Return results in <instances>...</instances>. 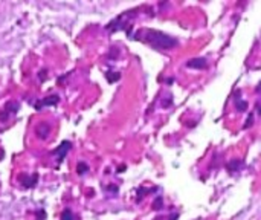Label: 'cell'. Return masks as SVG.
<instances>
[{
	"label": "cell",
	"instance_id": "1",
	"mask_svg": "<svg viewBox=\"0 0 261 220\" xmlns=\"http://www.w3.org/2000/svg\"><path fill=\"white\" fill-rule=\"evenodd\" d=\"M138 35H141V40H144L145 43H148L151 47H154L158 51H168L177 44L176 38H173L168 34H164L161 31H154V29H144Z\"/></svg>",
	"mask_w": 261,
	"mask_h": 220
},
{
	"label": "cell",
	"instance_id": "2",
	"mask_svg": "<svg viewBox=\"0 0 261 220\" xmlns=\"http://www.w3.org/2000/svg\"><path fill=\"white\" fill-rule=\"evenodd\" d=\"M18 109H20L18 103H15V101L6 103V106L3 107V112L0 113V119H2V121H3V119H8V116H9V115H15V113L18 112Z\"/></svg>",
	"mask_w": 261,
	"mask_h": 220
},
{
	"label": "cell",
	"instance_id": "3",
	"mask_svg": "<svg viewBox=\"0 0 261 220\" xmlns=\"http://www.w3.org/2000/svg\"><path fill=\"white\" fill-rule=\"evenodd\" d=\"M187 66L191 67V69H205L208 66V63H206L205 58H193V60H190L187 63Z\"/></svg>",
	"mask_w": 261,
	"mask_h": 220
},
{
	"label": "cell",
	"instance_id": "4",
	"mask_svg": "<svg viewBox=\"0 0 261 220\" xmlns=\"http://www.w3.org/2000/svg\"><path fill=\"white\" fill-rule=\"evenodd\" d=\"M70 147H72V144H70L69 141H64L58 149H55V153H57L58 158H60L58 161H63V159H64V156H66V153L70 150Z\"/></svg>",
	"mask_w": 261,
	"mask_h": 220
},
{
	"label": "cell",
	"instance_id": "5",
	"mask_svg": "<svg viewBox=\"0 0 261 220\" xmlns=\"http://www.w3.org/2000/svg\"><path fill=\"white\" fill-rule=\"evenodd\" d=\"M49 132H50V129H49V126L44 124V123H41V126L37 127V135H38V138L41 136L43 139H46L47 135H49Z\"/></svg>",
	"mask_w": 261,
	"mask_h": 220
},
{
	"label": "cell",
	"instance_id": "6",
	"mask_svg": "<svg viewBox=\"0 0 261 220\" xmlns=\"http://www.w3.org/2000/svg\"><path fill=\"white\" fill-rule=\"evenodd\" d=\"M58 103V96L57 95H54V96H47L46 100H43L41 101V104L43 106H54V104H57Z\"/></svg>",
	"mask_w": 261,
	"mask_h": 220
},
{
	"label": "cell",
	"instance_id": "7",
	"mask_svg": "<svg viewBox=\"0 0 261 220\" xmlns=\"http://www.w3.org/2000/svg\"><path fill=\"white\" fill-rule=\"evenodd\" d=\"M61 220H76V219H75V216H73L72 210H70V208H66V210L63 211V214H61Z\"/></svg>",
	"mask_w": 261,
	"mask_h": 220
},
{
	"label": "cell",
	"instance_id": "8",
	"mask_svg": "<svg viewBox=\"0 0 261 220\" xmlns=\"http://www.w3.org/2000/svg\"><path fill=\"white\" fill-rule=\"evenodd\" d=\"M236 104H237V109H239L240 112H245V110L248 109V103L243 101V100H240V98H236Z\"/></svg>",
	"mask_w": 261,
	"mask_h": 220
},
{
	"label": "cell",
	"instance_id": "9",
	"mask_svg": "<svg viewBox=\"0 0 261 220\" xmlns=\"http://www.w3.org/2000/svg\"><path fill=\"white\" fill-rule=\"evenodd\" d=\"M76 172H78L80 175H84L86 172H89V167H87V164H84V162H80V164H78V167H76Z\"/></svg>",
	"mask_w": 261,
	"mask_h": 220
},
{
	"label": "cell",
	"instance_id": "10",
	"mask_svg": "<svg viewBox=\"0 0 261 220\" xmlns=\"http://www.w3.org/2000/svg\"><path fill=\"white\" fill-rule=\"evenodd\" d=\"M162 202H164V199H162V198H158V199L154 201V204H153L154 210H161V205H162Z\"/></svg>",
	"mask_w": 261,
	"mask_h": 220
}]
</instances>
